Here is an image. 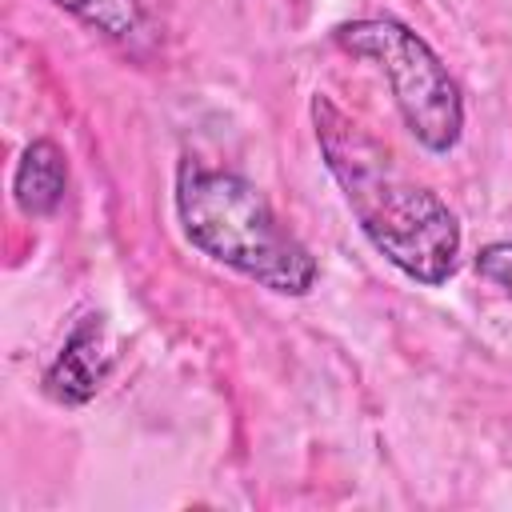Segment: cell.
Returning a JSON list of instances; mask_svg holds the SVG:
<instances>
[{"mask_svg": "<svg viewBox=\"0 0 512 512\" xmlns=\"http://www.w3.org/2000/svg\"><path fill=\"white\" fill-rule=\"evenodd\" d=\"M472 268L480 280L496 284L512 300V240H492L472 256Z\"/></svg>", "mask_w": 512, "mask_h": 512, "instance_id": "obj_7", "label": "cell"}, {"mask_svg": "<svg viewBox=\"0 0 512 512\" xmlns=\"http://www.w3.org/2000/svg\"><path fill=\"white\" fill-rule=\"evenodd\" d=\"M172 204L184 240L212 264H224L276 296H308L316 288V256L276 220L264 192L240 172L184 156L176 164Z\"/></svg>", "mask_w": 512, "mask_h": 512, "instance_id": "obj_2", "label": "cell"}, {"mask_svg": "<svg viewBox=\"0 0 512 512\" xmlns=\"http://www.w3.org/2000/svg\"><path fill=\"white\" fill-rule=\"evenodd\" d=\"M112 368H116V352H112L108 320H104V312H84L68 328V336H64L60 352L52 356V364L44 368L40 384H44L48 400H56L64 408H80L104 388Z\"/></svg>", "mask_w": 512, "mask_h": 512, "instance_id": "obj_4", "label": "cell"}, {"mask_svg": "<svg viewBox=\"0 0 512 512\" xmlns=\"http://www.w3.org/2000/svg\"><path fill=\"white\" fill-rule=\"evenodd\" d=\"M64 196H68V160H64L60 144L48 136L28 140L16 160V172H12V200H16L20 216L48 220L60 212Z\"/></svg>", "mask_w": 512, "mask_h": 512, "instance_id": "obj_5", "label": "cell"}, {"mask_svg": "<svg viewBox=\"0 0 512 512\" xmlns=\"http://www.w3.org/2000/svg\"><path fill=\"white\" fill-rule=\"evenodd\" d=\"M332 44L348 56L372 60L396 100V112L412 140L444 156L464 136V96L436 48L396 16H356L332 28Z\"/></svg>", "mask_w": 512, "mask_h": 512, "instance_id": "obj_3", "label": "cell"}, {"mask_svg": "<svg viewBox=\"0 0 512 512\" xmlns=\"http://www.w3.org/2000/svg\"><path fill=\"white\" fill-rule=\"evenodd\" d=\"M312 128L324 168L340 184L364 240L412 284H448L464 248V228L448 200L412 180L392 152L324 92L312 96Z\"/></svg>", "mask_w": 512, "mask_h": 512, "instance_id": "obj_1", "label": "cell"}, {"mask_svg": "<svg viewBox=\"0 0 512 512\" xmlns=\"http://www.w3.org/2000/svg\"><path fill=\"white\" fill-rule=\"evenodd\" d=\"M52 4L116 44H136L148 32L144 0H52Z\"/></svg>", "mask_w": 512, "mask_h": 512, "instance_id": "obj_6", "label": "cell"}]
</instances>
